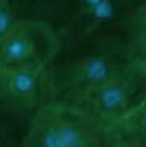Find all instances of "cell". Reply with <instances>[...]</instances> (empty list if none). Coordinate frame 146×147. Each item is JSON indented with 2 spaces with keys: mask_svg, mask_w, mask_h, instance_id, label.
<instances>
[{
  "mask_svg": "<svg viewBox=\"0 0 146 147\" xmlns=\"http://www.w3.org/2000/svg\"><path fill=\"white\" fill-rule=\"evenodd\" d=\"M130 64L124 41L65 52L46 71L47 103H68L105 83Z\"/></svg>",
  "mask_w": 146,
  "mask_h": 147,
  "instance_id": "1",
  "label": "cell"
},
{
  "mask_svg": "<svg viewBox=\"0 0 146 147\" xmlns=\"http://www.w3.org/2000/svg\"><path fill=\"white\" fill-rule=\"evenodd\" d=\"M135 0H65L52 25L65 52L107 41H124L137 9Z\"/></svg>",
  "mask_w": 146,
  "mask_h": 147,
  "instance_id": "2",
  "label": "cell"
},
{
  "mask_svg": "<svg viewBox=\"0 0 146 147\" xmlns=\"http://www.w3.org/2000/svg\"><path fill=\"white\" fill-rule=\"evenodd\" d=\"M24 147H115L107 125L61 103H46L33 114Z\"/></svg>",
  "mask_w": 146,
  "mask_h": 147,
  "instance_id": "3",
  "label": "cell"
},
{
  "mask_svg": "<svg viewBox=\"0 0 146 147\" xmlns=\"http://www.w3.org/2000/svg\"><path fill=\"white\" fill-rule=\"evenodd\" d=\"M63 53V42L50 22L19 17L0 38V66L46 72Z\"/></svg>",
  "mask_w": 146,
  "mask_h": 147,
  "instance_id": "4",
  "label": "cell"
},
{
  "mask_svg": "<svg viewBox=\"0 0 146 147\" xmlns=\"http://www.w3.org/2000/svg\"><path fill=\"white\" fill-rule=\"evenodd\" d=\"M145 97L146 74L130 63L105 83L61 105L75 108L101 124L109 125L134 110Z\"/></svg>",
  "mask_w": 146,
  "mask_h": 147,
  "instance_id": "5",
  "label": "cell"
},
{
  "mask_svg": "<svg viewBox=\"0 0 146 147\" xmlns=\"http://www.w3.org/2000/svg\"><path fill=\"white\" fill-rule=\"evenodd\" d=\"M0 103L35 114L47 103L46 72L0 66Z\"/></svg>",
  "mask_w": 146,
  "mask_h": 147,
  "instance_id": "6",
  "label": "cell"
},
{
  "mask_svg": "<svg viewBox=\"0 0 146 147\" xmlns=\"http://www.w3.org/2000/svg\"><path fill=\"white\" fill-rule=\"evenodd\" d=\"M107 128L115 147H146V97Z\"/></svg>",
  "mask_w": 146,
  "mask_h": 147,
  "instance_id": "7",
  "label": "cell"
},
{
  "mask_svg": "<svg viewBox=\"0 0 146 147\" xmlns=\"http://www.w3.org/2000/svg\"><path fill=\"white\" fill-rule=\"evenodd\" d=\"M33 114L0 103V147H24Z\"/></svg>",
  "mask_w": 146,
  "mask_h": 147,
  "instance_id": "8",
  "label": "cell"
},
{
  "mask_svg": "<svg viewBox=\"0 0 146 147\" xmlns=\"http://www.w3.org/2000/svg\"><path fill=\"white\" fill-rule=\"evenodd\" d=\"M129 59L146 74V3H140L132 16L124 36Z\"/></svg>",
  "mask_w": 146,
  "mask_h": 147,
  "instance_id": "9",
  "label": "cell"
},
{
  "mask_svg": "<svg viewBox=\"0 0 146 147\" xmlns=\"http://www.w3.org/2000/svg\"><path fill=\"white\" fill-rule=\"evenodd\" d=\"M19 17H32L54 22L65 0H10Z\"/></svg>",
  "mask_w": 146,
  "mask_h": 147,
  "instance_id": "10",
  "label": "cell"
},
{
  "mask_svg": "<svg viewBox=\"0 0 146 147\" xmlns=\"http://www.w3.org/2000/svg\"><path fill=\"white\" fill-rule=\"evenodd\" d=\"M135 2H137L138 5H140V3H146V0H135Z\"/></svg>",
  "mask_w": 146,
  "mask_h": 147,
  "instance_id": "11",
  "label": "cell"
}]
</instances>
